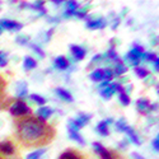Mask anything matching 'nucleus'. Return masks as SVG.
<instances>
[{
  "label": "nucleus",
  "mask_w": 159,
  "mask_h": 159,
  "mask_svg": "<svg viewBox=\"0 0 159 159\" xmlns=\"http://www.w3.org/2000/svg\"><path fill=\"white\" fill-rule=\"evenodd\" d=\"M3 88H4V82H3V79L0 78V92H3Z\"/></svg>",
  "instance_id": "58836bf2"
},
{
  "label": "nucleus",
  "mask_w": 159,
  "mask_h": 159,
  "mask_svg": "<svg viewBox=\"0 0 159 159\" xmlns=\"http://www.w3.org/2000/svg\"><path fill=\"white\" fill-rule=\"evenodd\" d=\"M135 73H136V75L139 78H145V76H148V74H149V71L145 68H139V66L135 68Z\"/></svg>",
  "instance_id": "5701e85b"
},
{
  "label": "nucleus",
  "mask_w": 159,
  "mask_h": 159,
  "mask_svg": "<svg viewBox=\"0 0 159 159\" xmlns=\"http://www.w3.org/2000/svg\"><path fill=\"white\" fill-rule=\"evenodd\" d=\"M144 59H147L148 61H154L157 59V55L154 54H149V52H144V55H143Z\"/></svg>",
  "instance_id": "7c9ffc66"
},
{
  "label": "nucleus",
  "mask_w": 159,
  "mask_h": 159,
  "mask_svg": "<svg viewBox=\"0 0 159 159\" xmlns=\"http://www.w3.org/2000/svg\"><path fill=\"white\" fill-rule=\"evenodd\" d=\"M108 83H110L108 80H104V82H103V83L101 84V88H106V87H107V85H108Z\"/></svg>",
  "instance_id": "ea45409f"
},
{
  "label": "nucleus",
  "mask_w": 159,
  "mask_h": 159,
  "mask_svg": "<svg viewBox=\"0 0 159 159\" xmlns=\"http://www.w3.org/2000/svg\"><path fill=\"white\" fill-rule=\"evenodd\" d=\"M69 10H78V3L76 2H68L66 3Z\"/></svg>",
  "instance_id": "2f4dec72"
},
{
  "label": "nucleus",
  "mask_w": 159,
  "mask_h": 159,
  "mask_svg": "<svg viewBox=\"0 0 159 159\" xmlns=\"http://www.w3.org/2000/svg\"><path fill=\"white\" fill-rule=\"evenodd\" d=\"M158 141H159V138L157 136V138L153 140V148L155 149V152H158V150H159V143H158Z\"/></svg>",
  "instance_id": "f704fd0d"
},
{
  "label": "nucleus",
  "mask_w": 159,
  "mask_h": 159,
  "mask_svg": "<svg viewBox=\"0 0 159 159\" xmlns=\"http://www.w3.org/2000/svg\"><path fill=\"white\" fill-rule=\"evenodd\" d=\"M7 64H8L7 54H5V52H0V66H5Z\"/></svg>",
  "instance_id": "c756f323"
},
{
  "label": "nucleus",
  "mask_w": 159,
  "mask_h": 159,
  "mask_svg": "<svg viewBox=\"0 0 159 159\" xmlns=\"http://www.w3.org/2000/svg\"><path fill=\"white\" fill-rule=\"evenodd\" d=\"M113 93H115V89L112 88V85H110V87H106V88L101 92V96H102L103 98H110Z\"/></svg>",
  "instance_id": "4be33fe9"
},
{
  "label": "nucleus",
  "mask_w": 159,
  "mask_h": 159,
  "mask_svg": "<svg viewBox=\"0 0 159 159\" xmlns=\"http://www.w3.org/2000/svg\"><path fill=\"white\" fill-rule=\"evenodd\" d=\"M45 152H46V149H39L37 152H32L31 154L27 155V158H25V159H39L45 154Z\"/></svg>",
  "instance_id": "6ab92c4d"
},
{
  "label": "nucleus",
  "mask_w": 159,
  "mask_h": 159,
  "mask_svg": "<svg viewBox=\"0 0 159 159\" xmlns=\"http://www.w3.org/2000/svg\"><path fill=\"white\" fill-rule=\"evenodd\" d=\"M154 66H155V70L158 71V69H159V61H158V57L154 60Z\"/></svg>",
  "instance_id": "4c0bfd02"
},
{
  "label": "nucleus",
  "mask_w": 159,
  "mask_h": 159,
  "mask_svg": "<svg viewBox=\"0 0 159 159\" xmlns=\"http://www.w3.org/2000/svg\"><path fill=\"white\" fill-rule=\"evenodd\" d=\"M90 79L93 82H99L102 79H104V75H103V69H97L94 70L93 73L90 74Z\"/></svg>",
  "instance_id": "f3484780"
},
{
  "label": "nucleus",
  "mask_w": 159,
  "mask_h": 159,
  "mask_svg": "<svg viewBox=\"0 0 159 159\" xmlns=\"http://www.w3.org/2000/svg\"><path fill=\"white\" fill-rule=\"evenodd\" d=\"M90 115H87V113H79V116L75 118V120H73V122H74V125L78 127V129H80V127H83V126H85L88 122H89V120H90Z\"/></svg>",
  "instance_id": "423d86ee"
},
{
  "label": "nucleus",
  "mask_w": 159,
  "mask_h": 159,
  "mask_svg": "<svg viewBox=\"0 0 159 159\" xmlns=\"http://www.w3.org/2000/svg\"><path fill=\"white\" fill-rule=\"evenodd\" d=\"M97 131H98V134L102 135V136H107V135L110 134L106 121H102V122H99V124L97 125Z\"/></svg>",
  "instance_id": "dca6fc26"
},
{
  "label": "nucleus",
  "mask_w": 159,
  "mask_h": 159,
  "mask_svg": "<svg viewBox=\"0 0 159 159\" xmlns=\"http://www.w3.org/2000/svg\"><path fill=\"white\" fill-rule=\"evenodd\" d=\"M31 99L34 101L38 104H45L46 103V99L43 97H41V96H38V94H31Z\"/></svg>",
  "instance_id": "b1692460"
},
{
  "label": "nucleus",
  "mask_w": 159,
  "mask_h": 159,
  "mask_svg": "<svg viewBox=\"0 0 159 159\" xmlns=\"http://www.w3.org/2000/svg\"><path fill=\"white\" fill-rule=\"evenodd\" d=\"M0 152L7 155H11L14 154V147H13V144L10 141H3L0 143Z\"/></svg>",
  "instance_id": "1a4fd4ad"
},
{
  "label": "nucleus",
  "mask_w": 159,
  "mask_h": 159,
  "mask_svg": "<svg viewBox=\"0 0 159 159\" xmlns=\"http://www.w3.org/2000/svg\"><path fill=\"white\" fill-rule=\"evenodd\" d=\"M106 24H107V22L104 19H94V20H88L87 27L90 30H102L106 27Z\"/></svg>",
  "instance_id": "6e6552de"
},
{
  "label": "nucleus",
  "mask_w": 159,
  "mask_h": 159,
  "mask_svg": "<svg viewBox=\"0 0 159 159\" xmlns=\"http://www.w3.org/2000/svg\"><path fill=\"white\" fill-rule=\"evenodd\" d=\"M126 126H127V125H126V121L124 120V118H121L120 121H117V122H116V127L120 130V131H124Z\"/></svg>",
  "instance_id": "c85d7f7f"
},
{
  "label": "nucleus",
  "mask_w": 159,
  "mask_h": 159,
  "mask_svg": "<svg viewBox=\"0 0 159 159\" xmlns=\"http://www.w3.org/2000/svg\"><path fill=\"white\" fill-rule=\"evenodd\" d=\"M17 94H18V97H24L25 94H27V87H25V84L23 85V88L20 89H18V92H17Z\"/></svg>",
  "instance_id": "473e14b6"
},
{
  "label": "nucleus",
  "mask_w": 159,
  "mask_h": 159,
  "mask_svg": "<svg viewBox=\"0 0 159 159\" xmlns=\"http://www.w3.org/2000/svg\"><path fill=\"white\" fill-rule=\"evenodd\" d=\"M136 106H138V110L140 112H148L149 107H150V103H149V101L147 98H140V99H138Z\"/></svg>",
  "instance_id": "9b49d317"
},
{
  "label": "nucleus",
  "mask_w": 159,
  "mask_h": 159,
  "mask_svg": "<svg viewBox=\"0 0 159 159\" xmlns=\"http://www.w3.org/2000/svg\"><path fill=\"white\" fill-rule=\"evenodd\" d=\"M27 37H18L17 38V42L18 43H22V45H24V43H27V39H25Z\"/></svg>",
  "instance_id": "c9c22d12"
},
{
  "label": "nucleus",
  "mask_w": 159,
  "mask_h": 159,
  "mask_svg": "<svg viewBox=\"0 0 159 159\" xmlns=\"http://www.w3.org/2000/svg\"><path fill=\"white\" fill-rule=\"evenodd\" d=\"M55 66L60 70H65V69L69 68V61L65 56H59L55 60Z\"/></svg>",
  "instance_id": "9d476101"
},
{
  "label": "nucleus",
  "mask_w": 159,
  "mask_h": 159,
  "mask_svg": "<svg viewBox=\"0 0 159 159\" xmlns=\"http://www.w3.org/2000/svg\"><path fill=\"white\" fill-rule=\"evenodd\" d=\"M103 75H104V79L106 80H111V79L113 78V70H111V69H103Z\"/></svg>",
  "instance_id": "a878e982"
},
{
  "label": "nucleus",
  "mask_w": 159,
  "mask_h": 159,
  "mask_svg": "<svg viewBox=\"0 0 159 159\" xmlns=\"http://www.w3.org/2000/svg\"><path fill=\"white\" fill-rule=\"evenodd\" d=\"M127 60L130 61L131 65H134L135 68H136V66L139 65V62H140V57H138L136 55H134L132 52H129V54H127Z\"/></svg>",
  "instance_id": "412c9836"
},
{
  "label": "nucleus",
  "mask_w": 159,
  "mask_h": 159,
  "mask_svg": "<svg viewBox=\"0 0 159 159\" xmlns=\"http://www.w3.org/2000/svg\"><path fill=\"white\" fill-rule=\"evenodd\" d=\"M93 148H94L96 153L101 157V159H112V154L99 143H93Z\"/></svg>",
  "instance_id": "39448f33"
},
{
  "label": "nucleus",
  "mask_w": 159,
  "mask_h": 159,
  "mask_svg": "<svg viewBox=\"0 0 159 159\" xmlns=\"http://www.w3.org/2000/svg\"><path fill=\"white\" fill-rule=\"evenodd\" d=\"M59 159H82V158L79 157L76 153H74V152H71V150H68V152L62 153Z\"/></svg>",
  "instance_id": "a211bd4d"
},
{
  "label": "nucleus",
  "mask_w": 159,
  "mask_h": 159,
  "mask_svg": "<svg viewBox=\"0 0 159 159\" xmlns=\"http://www.w3.org/2000/svg\"><path fill=\"white\" fill-rule=\"evenodd\" d=\"M120 101H121V103L124 106H129L130 104V98H129V96L125 93V92L120 93Z\"/></svg>",
  "instance_id": "393cba45"
},
{
  "label": "nucleus",
  "mask_w": 159,
  "mask_h": 159,
  "mask_svg": "<svg viewBox=\"0 0 159 159\" xmlns=\"http://www.w3.org/2000/svg\"><path fill=\"white\" fill-rule=\"evenodd\" d=\"M70 51H71V54L74 55V57L76 60H83L85 57V54H87V51L83 47L76 46V45H71L70 46Z\"/></svg>",
  "instance_id": "0eeeda50"
},
{
  "label": "nucleus",
  "mask_w": 159,
  "mask_h": 159,
  "mask_svg": "<svg viewBox=\"0 0 159 159\" xmlns=\"http://www.w3.org/2000/svg\"><path fill=\"white\" fill-rule=\"evenodd\" d=\"M23 66H24V69H25V70H32V69H34L36 66H37V62H36V60H34L33 57H31V56H25V57H24Z\"/></svg>",
  "instance_id": "2eb2a0df"
},
{
  "label": "nucleus",
  "mask_w": 159,
  "mask_h": 159,
  "mask_svg": "<svg viewBox=\"0 0 159 159\" xmlns=\"http://www.w3.org/2000/svg\"><path fill=\"white\" fill-rule=\"evenodd\" d=\"M108 57L110 59H112L113 61H117V62H120V59H118V56H117V54H116V51L113 50V48H111L110 51H108Z\"/></svg>",
  "instance_id": "bb28decb"
},
{
  "label": "nucleus",
  "mask_w": 159,
  "mask_h": 159,
  "mask_svg": "<svg viewBox=\"0 0 159 159\" xmlns=\"http://www.w3.org/2000/svg\"><path fill=\"white\" fill-rule=\"evenodd\" d=\"M79 129L74 125V122H73V120H69V125H68V131H69V136L74 140V141H78L79 144H82V145H84L85 144V141H84V139L82 138V135L79 134V131H78Z\"/></svg>",
  "instance_id": "7ed1b4c3"
},
{
  "label": "nucleus",
  "mask_w": 159,
  "mask_h": 159,
  "mask_svg": "<svg viewBox=\"0 0 159 159\" xmlns=\"http://www.w3.org/2000/svg\"><path fill=\"white\" fill-rule=\"evenodd\" d=\"M32 48L34 50V52H37V54H38V56H39V57H45V54H43V51H41V48H39L38 46H36V45H32Z\"/></svg>",
  "instance_id": "72a5a7b5"
},
{
  "label": "nucleus",
  "mask_w": 159,
  "mask_h": 159,
  "mask_svg": "<svg viewBox=\"0 0 159 159\" xmlns=\"http://www.w3.org/2000/svg\"><path fill=\"white\" fill-rule=\"evenodd\" d=\"M126 71H127L126 65H124L122 62H117V65H116V68H115V71H113V74L121 75V74H124V73H126Z\"/></svg>",
  "instance_id": "aec40b11"
},
{
  "label": "nucleus",
  "mask_w": 159,
  "mask_h": 159,
  "mask_svg": "<svg viewBox=\"0 0 159 159\" xmlns=\"http://www.w3.org/2000/svg\"><path fill=\"white\" fill-rule=\"evenodd\" d=\"M124 131H125L126 134L130 136V139H131V141H132V143H135L136 145H140V144H141V143H140V139H139V136L136 135V132L134 131V129H131L130 126H126Z\"/></svg>",
  "instance_id": "ddd939ff"
},
{
  "label": "nucleus",
  "mask_w": 159,
  "mask_h": 159,
  "mask_svg": "<svg viewBox=\"0 0 159 159\" xmlns=\"http://www.w3.org/2000/svg\"><path fill=\"white\" fill-rule=\"evenodd\" d=\"M0 28H5L9 31H19V30H22V24L16 20L3 19V20H0Z\"/></svg>",
  "instance_id": "20e7f679"
},
{
  "label": "nucleus",
  "mask_w": 159,
  "mask_h": 159,
  "mask_svg": "<svg viewBox=\"0 0 159 159\" xmlns=\"http://www.w3.org/2000/svg\"><path fill=\"white\" fill-rule=\"evenodd\" d=\"M17 134L25 145H41L54 136V130L39 118L30 117L18 124Z\"/></svg>",
  "instance_id": "f257e3e1"
},
{
  "label": "nucleus",
  "mask_w": 159,
  "mask_h": 159,
  "mask_svg": "<svg viewBox=\"0 0 159 159\" xmlns=\"http://www.w3.org/2000/svg\"><path fill=\"white\" fill-rule=\"evenodd\" d=\"M0 33H2V28H0Z\"/></svg>",
  "instance_id": "a19ab883"
},
{
  "label": "nucleus",
  "mask_w": 159,
  "mask_h": 159,
  "mask_svg": "<svg viewBox=\"0 0 159 159\" xmlns=\"http://www.w3.org/2000/svg\"><path fill=\"white\" fill-rule=\"evenodd\" d=\"M30 112H31L30 107L23 101H18L16 104H13L10 107V113L13 116H24V115H28Z\"/></svg>",
  "instance_id": "f03ea898"
},
{
  "label": "nucleus",
  "mask_w": 159,
  "mask_h": 159,
  "mask_svg": "<svg viewBox=\"0 0 159 159\" xmlns=\"http://www.w3.org/2000/svg\"><path fill=\"white\" fill-rule=\"evenodd\" d=\"M52 111L51 108H48V107H41L38 111H37V115H38V117H39V120H42V121H45V120H47V118L52 115Z\"/></svg>",
  "instance_id": "f8f14e48"
},
{
  "label": "nucleus",
  "mask_w": 159,
  "mask_h": 159,
  "mask_svg": "<svg viewBox=\"0 0 159 159\" xmlns=\"http://www.w3.org/2000/svg\"><path fill=\"white\" fill-rule=\"evenodd\" d=\"M56 93L60 98H62L64 101H68V102H71L73 101V96L69 93V90H66L64 88H57L56 89Z\"/></svg>",
  "instance_id": "4468645a"
},
{
  "label": "nucleus",
  "mask_w": 159,
  "mask_h": 159,
  "mask_svg": "<svg viewBox=\"0 0 159 159\" xmlns=\"http://www.w3.org/2000/svg\"><path fill=\"white\" fill-rule=\"evenodd\" d=\"M43 2H37V3H34L33 5H32V8L33 9H36V10H39V11H42V14H45V10H42L43 9Z\"/></svg>",
  "instance_id": "cd10ccee"
},
{
  "label": "nucleus",
  "mask_w": 159,
  "mask_h": 159,
  "mask_svg": "<svg viewBox=\"0 0 159 159\" xmlns=\"http://www.w3.org/2000/svg\"><path fill=\"white\" fill-rule=\"evenodd\" d=\"M132 158H134V159H144L140 154H138V153H134V154H132Z\"/></svg>",
  "instance_id": "e433bc0d"
}]
</instances>
